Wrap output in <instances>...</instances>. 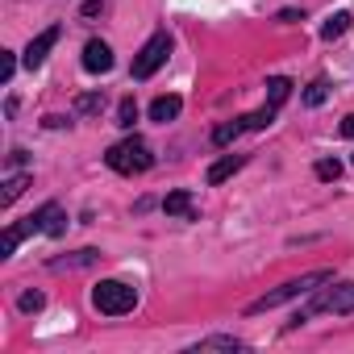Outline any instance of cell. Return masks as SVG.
<instances>
[{"mask_svg": "<svg viewBox=\"0 0 354 354\" xmlns=\"http://www.w3.org/2000/svg\"><path fill=\"white\" fill-rule=\"evenodd\" d=\"M333 275L329 271H308V275H300V279H288V283H279L275 292H267V296H259L246 313L250 317H259V313H267V308H279V304H288V300H296V296H308V292H317L321 283H329Z\"/></svg>", "mask_w": 354, "mask_h": 354, "instance_id": "6da1fadb", "label": "cell"}, {"mask_svg": "<svg viewBox=\"0 0 354 354\" xmlns=\"http://www.w3.org/2000/svg\"><path fill=\"white\" fill-rule=\"evenodd\" d=\"M133 304H138V288H133V283L100 279V283L92 288V308L104 313V317H125V313H133Z\"/></svg>", "mask_w": 354, "mask_h": 354, "instance_id": "7a4b0ae2", "label": "cell"}, {"mask_svg": "<svg viewBox=\"0 0 354 354\" xmlns=\"http://www.w3.org/2000/svg\"><path fill=\"white\" fill-rule=\"evenodd\" d=\"M104 162H109L117 175H142V171H150L154 154H150V146H146L142 138H121L117 146H109Z\"/></svg>", "mask_w": 354, "mask_h": 354, "instance_id": "3957f363", "label": "cell"}, {"mask_svg": "<svg viewBox=\"0 0 354 354\" xmlns=\"http://www.w3.org/2000/svg\"><path fill=\"white\" fill-rule=\"evenodd\" d=\"M313 313H354V279H350V283H333V279H329V288H321V292L313 296V304L292 317V329L304 325Z\"/></svg>", "mask_w": 354, "mask_h": 354, "instance_id": "277c9868", "label": "cell"}, {"mask_svg": "<svg viewBox=\"0 0 354 354\" xmlns=\"http://www.w3.org/2000/svg\"><path fill=\"white\" fill-rule=\"evenodd\" d=\"M167 55H171V38H167V30H158L138 55H133V67H129V75L133 80H150L162 63H167Z\"/></svg>", "mask_w": 354, "mask_h": 354, "instance_id": "5b68a950", "label": "cell"}, {"mask_svg": "<svg viewBox=\"0 0 354 354\" xmlns=\"http://www.w3.org/2000/svg\"><path fill=\"white\" fill-rule=\"evenodd\" d=\"M26 234H50V238H59V234H67V213H63V205H42L30 221H26Z\"/></svg>", "mask_w": 354, "mask_h": 354, "instance_id": "8992f818", "label": "cell"}, {"mask_svg": "<svg viewBox=\"0 0 354 354\" xmlns=\"http://www.w3.org/2000/svg\"><path fill=\"white\" fill-rule=\"evenodd\" d=\"M59 34H63L59 26H50V30H42V34H38V38H34L30 46H26V55H21V63H26L30 71H34V67H42V63H46V55L55 50V42H59Z\"/></svg>", "mask_w": 354, "mask_h": 354, "instance_id": "52a82bcc", "label": "cell"}, {"mask_svg": "<svg viewBox=\"0 0 354 354\" xmlns=\"http://www.w3.org/2000/svg\"><path fill=\"white\" fill-rule=\"evenodd\" d=\"M109 67H113V50H109V42L92 38V42L84 46V71H92V75H104Z\"/></svg>", "mask_w": 354, "mask_h": 354, "instance_id": "ba28073f", "label": "cell"}, {"mask_svg": "<svg viewBox=\"0 0 354 354\" xmlns=\"http://www.w3.org/2000/svg\"><path fill=\"white\" fill-rule=\"evenodd\" d=\"M180 109H184V100H180V96H158V100L150 104V121L167 125V121H175V117H180Z\"/></svg>", "mask_w": 354, "mask_h": 354, "instance_id": "9c48e42d", "label": "cell"}, {"mask_svg": "<svg viewBox=\"0 0 354 354\" xmlns=\"http://www.w3.org/2000/svg\"><path fill=\"white\" fill-rule=\"evenodd\" d=\"M162 209H167V217H184V221H192V217H196V205H192V196H188V192H171V196L162 201Z\"/></svg>", "mask_w": 354, "mask_h": 354, "instance_id": "30bf717a", "label": "cell"}, {"mask_svg": "<svg viewBox=\"0 0 354 354\" xmlns=\"http://www.w3.org/2000/svg\"><path fill=\"white\" fill-rule=\"evenodd\" d=\"M242 162H246L242 154H225L221 162H213V167H209V184H225L234 171H242Z\"/></svg>", "mask_w": 354, "mask_h": 354, "instance_id": "8fae6325", "label": "cell"}, {"mask_svg": "<svg viewBox=\"0 0 354 354\" xmlns=\"http://www.w3.org/2000/svg\"><path fill=\"white\" fill-rule=\"evenodd\" d=\"M26 188H30V175H26V171H21V175H9V180H5V192H0V205L9 209V205H13Z\"/></svg>", "mask_w": 354, "mask_h": 354, "instance_id": "7c38bea8", "label": "cell"}, {"mask_svg": "<svg viewBox=\"0 0 354 354\" xmlns=\"http://www.w3.org/2000/svg\"><path fill=\"white\" fill-rule=\"evenodd\" d=\"M288 96H292V80H288V75H275V80H267V104H275V109H279Z\"/></svg>", "mask_w": 354, "mask_h": 354, "instance_id": "4fadbf2b", "label": "cell"}, {"mask_svg": "<svg viewBox=\"0 0 354 354\" xmlns=\"http://www.w3.org/2000/svg\"><path fill=\"white\" fill-rule=\"evenodd\" d=\"M346 30H350V13H333V17L321 26V38H325V42H333V38H342Z\"/></svg>", "mask_w": 354, "mask_h": 354, "instance_id": "5bb4252c", "label": "cell"}, {"mask_svg": "<svg viewBox=\"0 0 354 354\" xmlns=\"http://www.w3.org/2000/svg\"><path fill=\"white\" fill-rule=\"evenodd\" d=\"M238 133H246V121H242V117H238V121H225V125H217V129H213V142H217V146H230Z\"/></svg>", "mask_w": 354, "mask_h": 354, "instance_id": "9a60e30c", "label": "cell"}, {"mask_svg": "<svg viewBox=\"0 0 354 354\" xmlns=\"http://www.w3.org/2000/svg\"><path fill=\"white\" fill-rule=\"evenodd\" d=\"M92 263H96V250H80L75 259H55L50 267L55 271H75V267H92Z\"/></svg>", "mask_w": 354, "mask_h": 354, "instance_id": "2e32d148", "label": "cell"}, {"mask_svg": "<svg viewBox=\"0 0 354 354\" xmlns=\"http://www.w3.org/2000/svg\"><path fill=\"white\" fill-rule=\"evenodd\" d=\"M192 350H196V354H201V350H246V342H238V337H205V342H196Z\"/></svg>", "mask_w": 354, "mask_h": 354, "instance_id": "e0dca14e", "label": "cell"}, {"mask_svg": "<svg viewBox=\"0 0 354 354\" xmlns=\"http://www.w3.org/2000/svg\"><path fill=\"white\" fill-rule=\"evenodd\" d=\"M325 96H329V80H313V84L304 88V104H308V109L325 104Z\"/></svg>", "mask_w": 354, "mask_h": 354, "instance_id": "ac0fdd59", "label": "cell"}, {"mask_svg": "<svg viewBox=\"0 0 354 354\" xmlns=\"http://www.w3.org/2000/svg\"><path fill=\"white\" fill-rule=\"evenodd\" d=\"M242 121H246V129H267V125L275 121V104H263L259 113H246Z\"/></svg>", "mask_w": 354, "mask_h": 354, "instance_id": "d6986e66", "label": "cell"}, {"mask_svg": "<svg viewBox=\"0 0 354 354\" xmlns=\"http://www.w3.org/2000/svg\"><path fill=\"white\" fill-rule=\"evenodd\" d=\"M133 121H138V104H133V96H125V100L117 104V125H121V129H133Z\"/></svg>", "mask_w": 354, "mask_h": 354, "instance_id": "ffe728a7", "label": "cell"}, {"mask_svg": "<svg viewBox=\"0 0 354 354\" xmlns=\"http://www.w3.org/2000/svg\"><path fill=\"white\" fill-rule=\"evenodd\" d=\"M21 238H26V225H9V230H5V242H0V259H9Z\"/></svg>", "mask_w": 354, "mask_h": 354, "instance_id": "44dd1931", "label": "cell"}, {"mask_svg": "<svg viewBox=\"0 0 354 354\" xmlns=\"http://www.w3.org/2000/svg\"><path fill=\"white\" fill-rule=\"evenodd\" d=\"M13 71H17V55L13 50H0V84H9Z\"/></svg>", "mask_w": 354, "mask_h": 354, "instance_id": "7402d4cb", "label": "cell"}, {"mask_svg": "<svg viewBox=\"0 0 354 354\" xmlns=\"http://www.w3.org/2000/svg\"><path fill=\"white\" fill-rule=\"evenodd\" d=\"M337 175H342V162L337 158H321L317 162V180H337Z\"/></svg>", "mask_w": 354, "mask_h": 354, "instance_id": "603a6c76", "label": "cell"}, {"mask_svg": "<svg viewBox=\"0 0 354 354\" xmlns=\"http://www.w3.org/2000/svg\"><path fill=\"white\" fill-rule=\"evenodd\" d=\"M75 109H80V113H100V109H104V96H96V92H92V96H80Z\"/></svg>", "mask_w": 354, "mask_h": 354, "instance_id": "cb8c5ba5", "label": "cell"}, {"mask_svg": "<svg viewBox=\"0 0 354 354\" xmlns=\"http://www.w3.org/2000/svg\"><path fill=\"white\" fill-rule=\"evenodd\" d=\"M42 304H46V296H42V292H26V296H21V313H38Z\"/></svg>", "mask_w": 354, "mask_h": 354, "instance_id": "d4e9b609", "label": "cell"}, {"mask_svg": "<svg viewBox=\"0 0 354 354\" xmlns=\"http://www.w3.org/2000/svg\"><path fill=\"white\" fill-rule=\"evenodd\" d=\"M100 9H104L100 0H88V5H84V17H100Z\"/></svg>", "mask_w": 354, "mask_h": 354, "instance_id": "484cf974", "label": "cell"}, {"mask_svg": "<svg viewBox=\"0 0 354 354\" xmlns=\"http://www.w3.org/2000/svg\"><path fill=\"white\" fill-rule=\"evenodd\" d=\"M342 133H346V138H354V113H350V117L342 121Z\"/></svg>", "mask_w": 354, "mask_h": 354, "instance_id": "4316f807", "label": "cell"}]
</instances>
